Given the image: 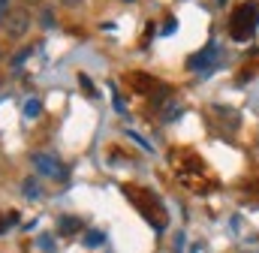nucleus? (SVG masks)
Instances as JSON below:
<instances>
[{"mask_svg":"<svg viewBox=\"0 0 259 253\" xmlns=\"http://www.w3.org/2000/svg\"><path fill=\"white\" fill-rule=\"evenodd\" d=\"M256 24H259V6L253 0H247L229 15V36L235 43H250L253 33H256Z\"/></svg>","mask_w":259,"mask_h":253,"instance_id":"f257e3e1","label":"nucleus"},{"mask_svg":"<svg viewBox=\"0 0 259 253\" xmlns=\"http://www.w3.org/2000/svg\"><path fill=\"white\" fill-rule=\"evenodd\" d=\"M30 24H33L30 12H27L24 6H18V9H9V12L3 15L0 30H3V36H6V39H21V36H27Z\"/></svg>","mask_w":259,"mask_h":253,"instance_id":"f03ea898","label":"nucleus"},{"mask_svg":"<svg viewBox=\"0 0 259 253\" xmlns=\"http://www.w3.org/2000/svg\"><path fill=\"white\" fill-rule=\"evenodd\" d=\"M30 163H33V169H36L42 178L66 181V169H64V163H61L58 157H52V154H33V157H30Z\"/></svg>","mask_w":259,"mask_h":253,"instance_id":"7ed1b4c3","label":"nucleus"},{"mask_svg":"<svg viewBox=\"0 0 259 253\" xmlns=\"http://www.w3.org/2000/svg\"><path fill=\"white\" fill-rule=\"evenodd\" d=\"M220 63V49H217V43H208L202 52H196L193 58L187 61L190 69H214Z\"/></svg>","mask_w":259,"mask_h":253,"instance_id":"20e7f679","label":"nucleus"},{"mask_svg":"<svg viewBox=\"0 0 259 253\" xmlns=\"http://www.w3.org/2000/svg\"><path fill=\"white\" fill-rule=\"evenodd\" d=\"M58 229H61V235H75V232L81 229V220H78V217H61Z\"/></svg>","mask_w":259,"mask_h":253,"instance_id":"39448f33","label":"nucleus"},{"mask_svg":"<svg viewBox=\"0 0 259 253\" xmlns=\"http://www.w3.org/2000/svg\"><path fill=\"white\" fill-rule=\"evenodd\" d=\"M21 112H24V118H39L42 106H39V100H33V97H30V100L24 103V109H21Z\"/></svg>","mask_w":259,"mask_h":253,"instance_id":"423d86ee","label":"nucleus"},{"mask_svg":"<svg viewBox=\"0 0 259 253\" xmlns=\"http://www.w3.org/2000/svg\"><path fill=\"white\" fill-rule=\"evenodd\" d=\"M39 193H42V190H39V184H36V178H27V181H24V196L39 199Z\"/></svg>","mask_w":259,"mask_h":253,"instance_id":"0eeeda50","label":"nucleus"},{"mask_svg":"<svg viewBox=\"0 0 259 253\" xmlns=\"http://www.w3.org/2000/svg\"><path fill=\"white\" fill-rule=\"evenodd\" d=\"M100 244H103V232H97V229H94V232H88V235H84V247H100Z\"/></svg>","mask_w":259,"mask_h":253,"instance_id":"6e6552de","label":"nucleus"},{"mask_svg":"<svg viewBox=\"0 0 259 253\" xmlns=\"http://www.w3.org/2000/svg\"><path fill=\"white\" fill-rule=\"evenodd\" d=\"M27 58H30V49H18V55H15V58L9 61V66H12V69H18V66L27 61Z\"/></svg>","mask_w":259,"mask_h":253,"instance_id":"1a4fd4ad","label":"nucleus"},{"mask_svg":"<svg viewBox=\"0 0 259 253\" xmlns=\"http://www.w3.org/2000/svg\"><path fill=\"white\" fill-rule=\"evenodd\" d=\"M175 27H178V21H175V18H169V21H166V27H163V33L169 36V33H175Z\"/></svg>","mask_w":259,"mask_h":253,"instance_id":"9d476101","label":"nucleus"},{"mask_svg":"<svg viewBox=\"0 0 259 253\" xmlns=\"http://www.w3.org/2000/svg\"><path fill=\"white\" fill-rule=\"evenodd\" d=\"M42 24H46V27H52V24H55V15H52V12H46V15H42Z\"/></svg>","mask_w":259,"mask_h":253,"instance_id":"9b49d317","label":"nucleus"},{"mask_svg":"<svg viewBox=\"0 0 259 253\" xmlns=\"http://www.w3.org/2000/svg\"><path fill=\"white\" fill-rule=\"evenodd\" d=\"M6 12H9V0H0V21H3Z\"/></svg>","mask_w":259,"mask_h":253,"instance_id":"f8f14e48","label":"nucleus"},{"mask_svg":"<svg viewBox=\"0 0 259 253\" xmlns=\"http://www.w3.org/2000/svg\"><path fill=\"white\" fill-rule=\"evenodd\" d=\"M211 3H214V6H226V0H211Z\"/></svg>","mask_w":259,"mask_h":253,"instance_id":"ddd939ff","label":"nucleus"},{"mask_svg":"<svg viewBox=\"0 0 259 253\" xmlns=\"http://www.w3.org/2000/svg\"><path fill=\"white\" fill-rule=\"evenodd\" d=\"M66 6H78V0H64Z\"/></svg>","mask_w":259,"mask_h":253,"instance_id":"4468645a","label":"nucleus"},{"mask_svg":"<svg viewBox=\"0 0 259 253\" xmlns=\"http://www.w3.org/2000/svg\"><path fill=\"white\" fill-rule=\"evenodd\" d=\"M24 3H39V0H24Z\"/></svg>","mask_w":259,"mask_h":253,"instance_id":"2eb2a0df","label":"nucleus"},{"mask_svg":"<svg viewBox=\"0 0 259 253\" xmlns=\"http://www.w3.org/2000/svg\"><path fill=\"white\" fill-rule=\"evenodd\" d=\"M127 3H130V0H127Z\"/></svg>","mask_w":259,"mask_h":253,"instance_id":"dca6fc26","label":"nucleus"}]
</instances>
